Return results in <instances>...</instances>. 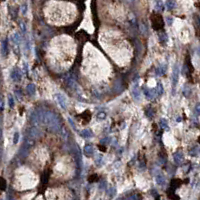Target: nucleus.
Here are the masks:
<instances>
[{"label":"nucleus","instance_id":"nucleus-1","mask_svg":"<svg viewBox=\"0 0 200 200\" xmlns=\"http://www.w3.org/2000/svg\"><path fill=\"white\" fill-rule=\"evenodd\" d=\"M43 122L47 125L49 130L52 131V132L58 133L62 130L61 122H60L59 118L57 117V115L54 114L51 111H45V112H44Z\"/></svg>","mask_w":200,"mask_h":200},{"label":"nucleus","instance_id":"nucleus-2","mask_svg":"<svg viewBox=\"0 0 200 200\" xmlns=\"http://www.w3.org/2000/svg\"><path fill=\"white\" fill-rule=\"evenodd\" d=\"M151 23H152V27L154 30H161L164 27V20H163L162 16L159 13H152L151 14Z\"/></svg>","mask_w":200,"mask_h":200},{"label":"nucleus","instance_id":"nucleus-3","mask_svg":"<svg viewBox=\"0 0 200 200\" xmlns=\"http://www.w3.org/2000/svg\"><path fill=\"white\" fill-rule=\"evenodd\" d=\"M32 146H33V139H31V138H29V137L26 136L25 141L23 142V145H22L21 148H20V150H19L20 157L24 158V157L27 156V155L29 154V151H30V149H31Z\"/></svg>","mask_w":200,"mask_h":200},{"label":"nucleus","instance_id":"nucleus-4","mask_svg":"<svg viewBox=\"0 0 200 200\" xmlns=\"http://www.w3.org/2000/svg\"><path fill=\"white\" fill-rule=\"evenodd\" d=\"M40 135H41V132H40V130L37 128V127H31V128L27 131V137L33 139V140L36 138H38Z\"/></svg>","mask_w":200,"mask_h":200},{"label":"nucleus","instance_id":"nucleus-5","mask_svg":"<svg viewBox=\"0 0 200 200\" xmlns=\"http://www.w3.org/2000/svg\"><path fill=\"white\" fill-rule=\"evenodd\" d=\"M143 93H144V95L146 96L147 99H149V100L154 99L155 96L158 95L156 89H149V88H146V87L143 89Z\"/></svg>","mask_w":200,"mask_h":200},{"label":"nucleus","instance_id":"nucleus-6","mask_svg":"<svg viewBox=\"0 0 200 200\" xmlns=\"http://www.w3.org/2000/svg\"><path fill=\"white\" fill-rule=\"evenodd\" d=\"M83 152L87 157H91L94 154V147L91 144H86L83 148Z\"/></svg>","mask_w":200,"mask_h":200},{"label":"nucleus","instance_id":"nucleus-7","mask_svg":"<svg viewBox=\"0 0 200 200\" xmlns=\"http://www.w3.org/2000/svg\"><path fill=\"white\" fill-rule=\"evenodd\" d=\"M173 159H174V162L176 163V165H181V163L183 162V154L182 152L178 151V152L174 153L173 154Z\"/></svg>","mask_w":200,"mask_h":200},{"label":"nucleus","instance_id":"nucleus-8","mask_svg":"<svg viewBox=\"0 0 200 200\" xmlns=\"http://www.w3.org/2000/svg\"><path fill=\"white\" fill-rule=\"evenodd\" d=\"M178 67L177 66H174L173 68V73H172V86L173 88L176 86L177 81H178Z\"/></svg>","mask_w":200,"mask_h":200},{"label":"nucleus","instance_id":"nucleus-9","mask_svg":"<svg viewBox=\"0 0 200 200\" xmlns=\"http://www.w3.org/2000/svg\"><path fill=\"white\" fill-rule=\"evenodd\" d=\"M56 99H57L59 105L62 107V108H66L67 107V102H66V99L64 98L63 95L61 94H56Z\"/></svg>","mask_w":200,"mask_h":200},{"label":"nucleus","instance_id":"nucleus-10","mask_svg":"<svg viewBox=\"0 0 200 200\" xmlns=\"http://www.w3.org/2000/svg\"><path fill=\"white\" fill-rule=\"evenodd\" d=\"M88 38H89V36H88L84 31H80V32H78V33L76 34V39H77L78 41H80V40H81L83 43L85 41H87Z\"/></svg>","mask_w":200,"mask_h":200},{"label":"nucleus","instance_id":"nucleus-11","mask_svg":"<svg viewBox=\"0 0 200 200\" xmlns=\"http://www.w3.org/2000/svg\"><path fill=\"white\" fill-rule=\"evenodd\" d=\"M158 38H159V42L161 44H163V45L166 44V42L168 41V36H167V34L165 32H160L158 34Z\"/></svg>","mask_w":200,"mask_h":200},{"label":"nucleus","instance_id":"nucleus-12","mask_svg":"<svg viewBox=\"0 0 200 200\" xmlns=\"http://www.w3.org/2000/svg\"><path fill=\"white\" fill-rule=\"evenodd\" d=\"M1 52H2V55L5 56L6 54L8 53V42L7 40H2L1 42Z\"/></svg>","mask_w":200,"mask_h":200},{"label":"nucleus","instance_id":"nucleus-13","mask_svg":"<svg viewBox=\"0 0 200 200\" xmlns=\"http://www.w3.org/2000/svg\"><path fill=\"white\" fill-rule=\"evenodd\" d=\"M80 135L84 138H91V137H93V132L90 129H84L80 132Z\"/></svg>","mask_w":200,"mask_h":200},{"label":"nucleus","instance_id":"nucleus-14","mask_svg":"<svg viewBox=\"0 0 200 200\" xmlns=\"http://www.w3.org/2000/svg\"><path fill=\"white\" fill-rule=\"evenodd\" d=\"M11 78L14 81H19V80L21 79V73L19 72V70L18 69L13 70L11 73Z\"/></svg>","mask_w":200,"mask_h":200},{"label":"nucleus","instance_id":"nucleus-15","mask_svg":"<svg viewBox=\"0 0 200 200\" xmlns=\"http://www.w3.org/2000/svg\"><path fill=\"white\" fill-rule=\"evenodd\" d=\"M181 184H182V181H181L180 179H173V180L170 182V188H172L175 190V189L178 188Z\"/></svg>","mask_w":200,"mask_h":200},{"label":"nucleus","instance_id":"nucleus-16","mask_svg":"<svg viewBox=\"0 0 200 200\" xmlns=\"http://www.w3.org/2000/svg\"><path fill=\"white\" fill-rule=\"evenodd\" d=\"M156 182L158 185H160V186H164L165 183H166V180H165V177L163 176L162 174H158L156 176Z\"/></svg>","mask_w":200,"mask_h":200},{"label":"nucleus","instance_id":"nucleus-17","mask_svg":"<svg viewBox=\"0 0 200 200\" xmlns=\"http://www.w3.org/2000/svg\"><path fill=\"white\" fill-rule=\"evenodd\" d=\"M145 115H146L148 118L152 119L153 117H154L155 113H154V109L152 108V107H148V108L145 109Z\"/></svg>","mask_w":200,"mask_h":200},{"label":"nucleus","instance_id":"nucleus-18","mask_svg":"<svg viewBox=\"0 0 200 200\" xmlns=\"http://www.w3.org/2000/svg\"><path fill=\"white\" fill-rule=\"evenodd\" d=\"M35 85L32 83L28 84L27 85V88H26V91H27V93L29 94V95H34L35 94Z\"/></svg>","mask_w":200,"mask_h":200},{"label":"nucleus","instance_id":"nucleus-19","mask_svg":"<svg viewBox=\"0 0 200 200\" xmlns=\"http://www.w3.org/2000/svg\"><path fill=\"white\" fill-rule=\"evenodd\" d=\"M165 72H166V66H165V65H160L156 69V74H157V75H159V76L164 75Z\"/></svg>","mask_w":200,"mask_h":200},{"label":"nucleus","instance_id":"nucleus-20","mask_svg":"<svg viewBox=\"0 0 200 200\" xmlns=\"http://www.w3.org/2000/svg\"><path fill=\"white\" fill-rule=\"evenodd\" d=\"M159 126H160L161 129H169V126H168V123H167V120L166 119H161L159 121Z\"/></svg>","mask_w":200,"mask_h":200},{"label":"nucleus","instance_id":"nucleus-21","mask_svg":"<svg viewBox=\"0 0 200 200\" xmlns=\"http://www.w3.org/2000/svg\"><path fill=\"white\" fill-rule=\"evenodd\" d=\"M166 7L168 10H172L175 7V1L174 0H167L166 2Z\"/></svg>","mask_w":200,"mask_h":200},{"label":"nucleus","instance_id":"nucleus-22","mask_svg":"<svg viewBox=\"0 0 200 200\" xmlns=\"http://www.w3.org/2000/svg\"><path fill=\"white\" fill-rule=\"evenodd\" d=\"M156 9L159 10V11H163L164 10V4H163V2L161 1V0H157L156 1Z\"/></svg>","mask_w":200,"mask_h":200},{"label":"nucleus","instance_id":"nucleus-23","mask_svg":"<svg viewBox=\"0 0 200 200\" xmlns=\"http://www.w3.org/2000/svg\"><path fill=\"white\" fill-rule=\"evenodd\" d=\"M156 91H157V94H158V95H162L163 91H164L162 83H158V85H157V88H156Z\"/></svg>","mask_w":200,"mask_h":200},{"label":"nucleus","instance_id":"nucleus-24","mask_svg":"<svg viewBox=\"0 0 200 200\" xmlns=\"http://www.w3.org/2000/svg\"><path fill=\"white\" fill-rule=\"evenodd\" d=\"M97 180H98V175H96V174H92L91 176L88 177V181H89L90 183H94Z\"/></svg>","mask_w":200,"mask_h":200},{"label":"nucleus","instance_id":"nucleus-25","mask_svg":"<svg viewBox=\"0 0 200 200\" xmlns=\"http://www.w3.org/2000/svg\"><path fill=\"white\" fill-rule=\"evenodd\" d=\"M102 161H103V157L101 154H97L96 155V160H95V163L98 165V166H100L101 164H102Z\"/></svg>","mask_w":200,"mask_h":200},{"label":"nucleus","instance_id":"nucleus-26","mask_svg":"<svg viewBox=\"0 0 200 200\" xmlns=\"http://www.w3.org/2000/svg\"><path fill=\"white\" fill-rule=\"evenodd\" d=\"M132 93H133V96H134L135 98H137V100H140V92H139L138 88H134Z\"/></svg>","mask_w":200,"mask_h":200},{"label":"nucleus","instance_id":"nucleus-27","mask_svg":"<svg viewBox=\"0 0 200 200\" xmlns=\"http://www.w3.org/2000/svg\"><path fill=\"white\" fill-rule=\"evenodd\" d=\"M96 117H97L99 120H104L105 118H106V112H99L97 113V115H96Z\"/></svg>","mask_w":200,"mask_h":200},{"label":"nucleus","instance_id":"nucleus-28","mask_svg":"<svg viewBox=\"0 0 200 200\" xmlns=\"http://www.w3.org/2000/svg\"><path fill=\"white\" fill-rule=\"evenodd\" d=\"M13 37H14V43L19 44V42H20V36H19V34H18V33H14L13 34Z\"/></svg>","mask_w":200,"mask_h":200},{"label":"nucleus","instance_id":"nucleus-29","mask_svg":"<svg viewBox=\"0 0 200 200\" xmlns=\"http://www.w3.org/2000/svg\"><path fill=\"white\" fill-rule=\"evenodd\" d=\"M5 188H6V180L3 177H1V186H0V189L1 190H5Z\"/></svg>","mask_w":200,"mask_h":200},{"label":"nucleus","instance_id":"nucleus-30","mask_svg":"<svg viewBox=\"0 0 200 200\" xmlns=\"http://www.w3.org/2000/svg\"><path fill=\"white\" fill-rule=\"evenodd\" d=\"M8 104H9L10 107H13L14 106V100H13V97H12V95H8Z\"/></svg>","mask_w":200,"mask_h":200},{"label":"nucleus","instance_id":"nucleus-31","mask_svg":"<svg viewBox=\"0 0 200 200\" xmlns=\"http://www.w3.org/2000/svg\"><path fill=\"white\" fill-rule=\"evenodd\" d=\"M183 94H184L186 97H189V95H190V89H189V87L184 88V90H183Z\"/></svg>","mask_w":200,"mask_h":200},{"label":"nucleus","instance_id":"nucleus-32","mask_svg":"<svg viewBox=\"0 0 200 200\" xmlns=\"http://www.w3.org/2000/svg\"><path fill=\"white\" fill-rule=\"evenodd\" d=\"M18 140H19V133L16 132L15 134H14V137H13V143H14V144H16V143L18 142Z\"/></svg>","mask_w":200,"mask_h":200},{"label":"nucleus","instance_id":"nucleus-33","mask_svg":"<svg viewBox=\"0 0 200 200\" xmlns=\"http://www.w3.org/2000/svg\"><path fill=\"white\" fill-rule=\"evenodd\" d=\"M166 22L168 23V25H172V23H173V19H172V17H170V16H168V17L166 18Z\"/></svg>","mask_w":200,"mask_h":200},{"label":"nucleus","instance_id":"nucleus-34","mask_svg":"<svg viewBox=\"0 0 200 200\" xmlns=\"http://www.w3.org/2000/svg\"><path fill=\"white\" fill-rule=\"evenodd\" d=\"M195 112H196L198 115H200V103L196 104V106H195Z\"/></svg>","mask_w":200,"mask_h":200},{"label":"nucleus","instance_id":"nucleus-35","mask_svg":"<svg viewBox=\"0 0 200 200\" xmlns=\"http://www.w3.org/2000/svg\"><path fill=\"white\" fill-rule=\"evenodd\" d=\"M98 148L100 149L101 151H102V152H104L105 150H106V147L104 146V144H102V143H101V144H99L98 145Z\"/></svg>","mask_w":200,"mask_h":200},{"label":"nucleus","instance_id":"nucleus-36","mask_svg":"<svg viewBox=\"0 0 200 200\" xmlns=\"http://www.w3.org/2000/svg\"><path fill=\"white\" fill-rule=\"evenodd\" d=\"M108 141H109V138L108 137H105V138H103L102 140H101V143H104V144H107V143H108Z\"/></svg>","mask_w":200,"mask_h":200},{"label":"nucleus","instance_id":"nucleus-37","mask_svg":"<svg viewBox=\"0 0 200 200\" xmlns=\"http://www.w3.org/2000/svg\"><path fill=\"white\" fill-rule=\"evenodd\" d=\"M26 7H27V6H26V4H25V5L23 6V9H22V13H23V14L26 12Z\"/></svg>","mask_w":200,"mask_h":200},{"label":"nucleus","instance_id":"nucleus-38","mask_svg":"<svg viewBox=\"0 0 200 200\" xmlns=\"http://www.w3.org/2000/svg\"><path fill=\"white\" fill-rule=\"evenodd\" d=\"M180 121H181V118H180V117H179V118H177V122H180Z\"/></svg>","mask_w":200,"mask_h":200},{"label":"nucleus","instance_id":"nucleus-39","mask_svg":"<svg viewBox=\"0 0 200 200\" xmlns=\"http://www.w3.org/2000/svg\"><path fill=\"white\" fill-rule=\"evenodd\" d=\"M198 53L200 54V48H199V49H198Z\"/></svg>","mask_w":200,"mask_h":200},{"label":"nucleus","instance_id":"nucleus-40","mask_svg":"<svg viewBox=\"0 0 200 200\" xmlns=\"http://www.w3.org/2000/svg\"><path fill=\"white\" fill-rule=\"evenodd\" d=\"M2 1H4V0H2Z\"/></svg>","mask_w":200,"mask_h":200}]
</instances>
